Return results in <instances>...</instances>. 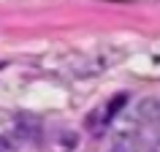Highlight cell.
<instances>
[{
  "instance_id": "obj_1",
  "label": "cell",
  "mask_w": 160,
  "mask_h": 152,
  "mask_svg": "<svg viewBox=\"0 0 160 152\" xmlns=\"http://www.w3.org/2000/svg\"><path fill=\"white\" fill-rule=\"evenodd\" d=\"M138 117L144 122H160V101L158 98H144L138 103Z\"/></svg>"
},
{
  "instance_id": "obj_3",
  "label": "cell",
  "mask_w": 160,
  "mask_h": 152,
  "mask_svg": "<svg viewBox=\"0 0 160 152\" xmlns=\"http://www.w3.org/2000/svg\"><path fill=\"white\" fill-rule=\"evenodd\" d=\"M152 152H160V133H158V139H155V144H152Z\"/></svg>"
},
{
  "instance_id": "obj_4",
  "label": "cell",
  "mask_w": 160,
  "mask_h": 152,
  "mask_svg": "<svg viewBox=\"0 0 160 152\" xmlns=\"http://www.w3.org/2000/svg\"><path fill=\"white\" fill-rule=\"evenodd\" d=\"M111 152H125V149H122V147H114V149H111Z\"/></svg>"
},
{
  "instance_id": "obj_2",
  "label": "cell",
  "mask_w": 160,
  "mask_h": 152,
  "mask_svg": "<svg viewBox=\"0 0 160 152\" xmlns=\"http://www.w3.org/2000/svg\"><path fill=\"white\" fill-rule=\"evenodd\" d=\"M14 128H17V119L11 114H6V111H0V139H6L8 130H14Z\"/></svg>"
}]
</instances>
